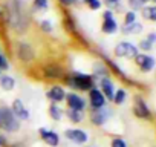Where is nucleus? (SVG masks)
Wrapping results in <instances>:
<instances>
[{"instance_id":"obj_1","label":"nucleus","mask_w":156,"mask_h":147,"mask_svg":"<svg viewBox=\"0 0 156 147\" xmlns=\"http://www.w3.org/2000/svg\"><path fill=\"white\" fill-rule=\"evenodd\" d=\"M9 8V31L17 37H23L31 28V16L22 0H8Z\"/></svg>"},{"instance_id":"obj_2","label":"nucleus","mask_w":156,"mask_h":147,"mask_svg":"<svg viewBox=\"0 0 156 147\" xmlns=\"http://www.w3.org/2000/svg\"><path fill=\"white\" fill-rule=\"evenodd\" d=\"M32 69H35V75L34 78L40 80V81H46V83H61L64 75H66V67L58 63V61H41L38 66L32 64Z\"/></svg>"},{"instance_id":"obj_3","label":"nucleus","mask_w":156,"mask_h":147,"mask_svg":"<svg viewBox=\"0 0 156 147\" xmlns=\"http://www.w3.org/2000/svg\"><path fill=\"white\" fill-rule=\"evenodd\" d=\"M64 88H69L73 92H89L92 88L97 86L95 78L90 72H81V70H67L61 81Z\"/></svg>"},{"instance_id":"obj_4","label":"nucleus","mask_w":156,"mask_h":147,"mask_svg":"<svg viewBox=\"0 0 156 147\" xmlns=\"http://www.w3.org/2000/svg\"><path fill=\"white\" fill-rule=\"evenodd\" d=\"M61 29L64 31V34L67 37H70L80 48H83L86 51L90 49V41L81 32L80 26H78L76 19L73 17V14L69 9H61Z\"/></svg>"},{"instance_id":"obj_5","label":"nucleus","mask_w":156,"mask_h":147,"mask_svg":"<svg viewBox=\"0 0 156 147\" xmlns=\"http://www.w3.org/2000/svg\"><path fill=\"white\" fill-rule=\"evenodd\" d=\"M14 55V58L23 64V66H32L35 64V60H37V51L34 48V45L28 40H23V38H19L16 40L12 45H11V49H9Z\"/></svg>"},{"instance_id":"obj_6","label":"nucleus","mask_w":156,"mask_h":147,"mask_svg":"<svg viewBox=\"0 0 156 147\" xmlns=\"http://www.w3.org/2000/svg\"><path fill=\"white\" fill-rule=\"evenodd\" d=\"M95 55L100 58V61H103V63L106 64V67H107V69H109V72H110V75L116 77L121 83H124L126 86H130V88H138V86H139V84L132 78V77H129V75H127L126 70L118 64V61H115V58L109 57L106 52H103V51H100V49H97V51H95Z\"/></svg>"},{"instance_id":"obj_7","label":"nucleus","mask_w":156,"mask_h":147,"mask_svg":"<svg viewBox=\"0 0 156 147\" xmlns=\"http://www.w3.org/2000/svg\"><path fill=\"white\" fill-rule=\"evenodd\" d=\"M22 123L16 118L9 106L0 104V130L6 133H17L20 130Z\"/></svg>"},{"instance_id":"obj_8","label":"nucleus","mask_w":156,"mask_h":147,"mask_svg":"<svg viewBox=\"0 0 156 147\" xmlns=\"http://www.w3.org/2000/svg\"><path fill=\"white\" fill-rule=\"evenodd\" d=\"M139 49L135 43L127 41V40H121L115 45L113 48V57L115 58H127V60H133L138 55Z\"/></svg>"},{"instance_id":"obj_9","label":"nucleus","mask_w":156,"mask_h":147,"mask_svg":"<svg viewBox=\"0 0 156 147\" xmlns=\"http://www.w3.org/2000/svg\"><path fill=\"white\" fill-rule=\"evenodd\" d=\"M101 32L106 35H113L119 31V23L115 17V13L112 9H104L101 14Z\"/></svg>"},{"instance_id":"obj_10","label":"nucleus","mask_w":156,"mask_h":147,"mask_svg":"<svg viewBox=\"0 0 156 147\" xmlns=\"http://www.w3.org/2000/svg\"><path fill=\"white\" fill-rule=\"evenodd\" d=\"M112 113H113L112 109L107 106H104L101 109H90L89 110V121L95 127H103V126H106V123L109 121Z\"/></svg>"},{"instance_id":"obj_11","label":"nucleus","mask_w":156,"mask_h":147,"mask_svg":"<svg viewBox=\"0 0 156 147\" xmlns=\"http://www.w3.org/2000/svg\"><path fill=\"white\" fill-rule=\"evenodd\" d=\"M132 112L136 118L139 120H151V110L147 106L144 97L141 94H136L133 97V106H132Z\"/></svg>"},{"instance_id":"obj_12","label":"nucleus","mask_w":156,"mask_h":147,"mask_svg":"<svg viewBox=\"0 0 156 147\" xmlns=\"http://www.w3.org/2000/svg\"><path fill=\"white\" fill-rule=\"evenodd\" d=\"M133 63L142 74H148L156 69V58L145 52H138V55L133 58Z\"/></svg>"},{"instance_id":"obj_13","label":"nucleus","mask_w":156,"mask_h":147,"mask_svg":"<svg viewBox=\"0 0 156 147\" xmlns=\"http://www.w3.org/2000/svg\"><path fill=\"white\" fill-rule=\"evenodd\" d=\"M67 109H72V110H78V112H84L87 109V100L78 92H73V91H69L66 94V100H64Z\"/></svg>"},{"instance_id":"obj_14","label":"nucleus","mask_w":156,"mask_h":147,"mask_svg":"<svg viewBox=\"0 0 156 147\" xmlns=\"http://www.w3.org/2000/svg\"><path fill=\"white\" fill-rule=\"evenodd\" d=\"M66 94H67V91H66V88H64L61 83H54V84H51V86L46 89L44 97H46L51 103L61 104V103H64V100H66Z\"/></svg>"},{"instance_id":"obj_15","label":"nucleus","mask_w":156,"mask_h":147,"mask_svg":"<svg viewBox=\"0 0 156 147\" xmlns=\"http://www.w3.org/2000/svg\"><path fill=\"white\" fill-rule=\"evenodd\" d=\"M64 136H66V139H69L70 142L78 144V145H84L89 141V133L86 130H83V129H78V127L66 129L64 130Z\"/></svg>"},{"instance_id":"obj_16","label":"nucleus","mask_w":156,"mask_h":147,"mask_svg":"<svg viewBox=\"0 0 156 147\" xmlns=\"http://www.w3.org/2000/svg\"><path fill=\"white\" fill-rule=\"evenodd\" d=\"M87 106L90 109H101L104 106H107V100L106 97L103 95V92L98 89V86L92 88L89 92H87Z\"/></svg>"},{"instance_id":"obj_17","label":"nucleus","mask_w":156,"mask_h":147,"mask_svg":"<svg viewBox=\"0 0 156 147\" xmlns=\"http://www.w3.org/2000/svg\"><path fill=\"white\" fill-rule=\"evenodd\" d=\"M97 86H98V89L103 92V95L106 97V100L112 103L113 95H115V91H116V84H115V81L112 80V77L109 75V77H104V78L98 80V81H97Z\"/></svg>"},{"instance_id":"obj_18","label":"nucleus","mask_w":156,"mask_h":147,"mask_svg":"<svg viewBox=\"0 0 156 147\" xmlns=\"http://www.w3.org/2000/svg\"><path fill=\"white\" fill-rule=\"evenodd\" d=\"M11 110L12 113L16 115V118L22 123V121H28L31 118V113H29V109L26 107V104L23 103L22 98H14L12 103H11Z\"/></svg>"},{"instance_id":"obj_19","label":"nucleus","mask_w":156,"mask_h":147,"mask_svg":"<svg viewBox=\"0 0 156 147\" xmlns=\"http://www.w3.org/2000/svg\"><path fill=\"white\" fill-rule=\"evenodd\" d=\"M38 136L40 139L48 144L49 147H58L60 145V135L52 130V129H48V127H40L38 129Z\"/></svg>"},{"instance_id":"obj_20","label":"nucleus","mask_w":156,"mask_h":147,"mask_svg":"<svg viewBox=\"0 0 156 147\" xmlns=\"http://www.w3.org/2000/svg\"><path fill=\"white\" fill-rule=\"evenodd\" d=\"M92 77L95 78V81H98V80H101V78H104V77H109L110 75V72H109V69L106 67V64L103 63V61H95L94 64H92Z\"/></svg>"},{"instance_id":"obj_21","label":"nucleus","mask_w":156,"mask_h":147,"mask_svg":"<svg viewBox=\"0 0 156 147\" xmlns=\"http://www.w3.org/2000/svg\"><path fill=\"white\" fill-rule=\"evenodd\" d=\"M119 31L122 35H139L144 31V25L136 20L135 23H130V25H121Z\"/></svg>"},{"instance_id":"obj_22","label":"nucleus","mask_w":156,"mask_h":147,"mask_svg":"<svg viewBox=\"0 0 156 147\" xmlns=\"http://www.w3.org/2000/svg\"><path fill=\"white\" fill-rule=\"evenodd\" d=\"M17 86V81L12 75L9 74H2V77H0V89L3 92H12Z\"/></svg>"},{"instance_id":"obj_23","label":"nucleus","mask_w":156,"mask_h":147,"mask_svg":"<svg viewBox=\"0 0 156 147\" xmlns=\"http://www.w3.org/2000/svg\"><path fill=\"white\" fill-rule=\"evenodd\" d=\"M48 115L52 121H61L63 117H64V109L61 107V104H57V103H51L48 106Z\"/></svg>"},{"instance_id":"obj_24","label":"nucleus","mask_w":156,"mask_h":147,"mask_svg":"<svg viewBox=\"0 0 156 147\" xmlns=\"http://www.w3.org/2000/svg\"><path fill=\"white\" fill-rule=\"evenodd\" d=\"M31 8L37 14H44L51 8V0H32V2H31Z\"/></svg>"},{"instance_id":"obj_25","label":"nucleus","mask_w":156,"mask_h":147,"mask_svg":"<svg viewBox=\"0 0 156 147\" xmlns=\"http://www.w3.org/2000/svg\"><path fill=\"white\" fill-rule=\"evenodd\" d=\"M37 26H38V29H40L44 35H51V34H54V31H55V25H54V22H52L51 19H41V20H38Z\"/></svg>"},{"instance_id":"obj_26","label":"nucleus","mask_w":156,"mask_h":147,"mask_svg":"<svg viewBox=\"0 0 156 147\" xmlns=\"http://www.w3.org/2000/svg\"><path fill=\"white\" fill-rule=\"evenodd\" d=\"M141 17L148 22H156V5H144V8L139 11Z\"/></svg>"},{"instance_id":"obj_27","label":"nucleus","mask_w":156,"mask_h":147,"mask_svg":"<svg viewBox=\"0 0 156 147\" xmlns=\"http://www.w3.org/2000/svg\"><path fill=\"white\" fill-rule=\"evenodd\" d=\"M64 117H66L72 124H80V123L84 120V112H78V110L66 109V110H64Z\"/></svg>"},{"instance_id":"obj_28","label":"nucleus","mask_w":156,"mask_h":147,"mask_svg":"<svg viewBox=\"0 0 156 147\" xmlns=\"http://www.w3.org/2000/svg\"><path fill=\"white\" fill-rule=\"evenodd\" d=\"M127 97H129V94H127V91H126L124 88H116L112 103H113L115 106H122V104L127 101Z\"/></svg>"},{"instance_id":"obj_29","label":"nucleus","mask_w":156,"mask_h":147,"mask_svg":"<svg viewBox=\"0 0 156 147\" xmlns=\"http://www.w3.org/2000/svg\"><path fill=\"white\" fill-rule=\"evenodd\" d=\"M89 11H100L103 8V0H80Z\"/></svg>"},{"instance_id":"obj_30","label":"nucleus","mask_w":156,"mask_h":147,"mask_svg":"<svg viewBox=\"0 0 156 147\" xmlns=\"http://www.w3.org/2000/svg\"><path fill=\"white\" fill-rule=\"evenodd\" d=\"M9 67H11V61H9L8 55L5 54V51L0 48V70L6 72V70H9Z\"/></svg>"},{"instance_id":"obj_31","label":"nucleus","mask_w":156,"mask_h":147,"mask_svg":"<svg viewBox=\"0 0 156 147\" xmlns=\"http://www.w3.org/2000/svg\"><path fill=\"white\" fill-rule=\"evenodd\" d=\"M136 20H138V13H135L132 9L126 11L122 16V25H130V23H135Z\"/></svg>"},{"instance_id":"obj_32","label":"nucleus","mask_w":156,"mask_h":147,"mask_svg":"<svg viewBox=\"0 0 156 147\" xmlns=\"http://www.w3.org/2000/svg\"><path fill=\"white\" fill-rule=\"evenodd\" d=\"M136 46H138L139 52H145V54L151 52V51H153V48H154V45H151L147 38H141V40H139V43H138Z\"/></svg>"},{"instance_id":"obj_33","label":"nucleus","mask_w":156,"mask_h":147,"mask_svg":"<svg viewBox=\"0 0 156 147\" xmlns=\"http://www.w3.org/2000/svg\"><path fill=\"white\" fill-rule=\"evenodd\" d=\"M55 2L61 9H70L80 3V0H55Z\"/></svg>"},{"instance_id":"obj_34","label":"nucleus","mask_w":156,"mask_h":147,"mask_svg":"<svg viewBox=\"0 0 156 147\" xmlns=\"http://www.w3.org/2000/svg\"><path fill=\"white\" fill-rule=\"evenodd\" d=\"M103 6H106V9H112L115 13L121 6V0H103Z\"/></svg>"},{"instance_id":"obj_35","label":"nucleus","mask_w":156,"mask_h":147,"mask_svg":"<svg viewBox=\"0 0 156 147\" xmlns=\"http://www.w3.org/2000/svg\"><path fill=\"white\" fill-rule=\"evenodd\" d=\"M127 6H129V9L138 13L144 8V3H142V0H127Z\"/></svg>"},{"instance_id":"obj_36","label":"nucleus","mask_w":156,"mask_h":147,"mask_svg":"<svg viewBox=\"0 0 156 147\" xmlns=\"http://www.w3.org/2000/svg\"><path fill=\"white\" fill-rule=\"evenodd\" d=\"M110 147H129V145H127V142H126L122 138L115 136V138H112V141H110Z\"/></svg>"},{"instance_id":"obj_37","label":"nucleus","mask_w":156,"mask_h":147,"mask_svg":"<svg viewBox=\"0 0 156 147\" xmlns=\"http://www.w3.org/2000/svg\"><path fill=\"white\" fill-rule=\"evenodd\" d=\"M144 38H147L151 45H156V32H148Z\"/></svg>"},{"instance_id":"obj_38","label":"nucleus","mask_w":156,"mask_h":147,"mask_svg":"<svg viewBox=\"0 0 156 147\" xmlns=\"http://www.w3.org/2000/svg\"><path fill=\"white\" fill-rule=\"evenodd\" d=\"M5 145H8V144H6V139L3 138L2 133H0V147H5Z\"/></svg>"},{"instance_id":"obj_39","label":"nucleus","mask_w":156,"mask_h":147,"mask_svg":"<svg viewBox=\"0 0 156 147\" xmlns=\"http://www.w3.org/2000/svg\"><path fill=\"white\" fill-rule=\"evenodd\" d=\"M144 5H156V0H142Z\"/></svg>"},{"instance_id":"obj_40","label":"nucleus","mask_w":156,"mask_h":147,"mask_svg":"<svg viewBox=\"0 0 156 147\" xmlns=\"http://www.w3.org/2000/svg\"><path fill=\"white\" fill-rule=\"evenodd\" d=\"M6 147H19V145H16V144H11V145H6Z\"/></svg>"},{"instance_id":"obj_41","label":"nucleus","mask_w":156,"mask_h":147,"mask_svg":"<svg viewBox=\"0 0 156 147\" xmlns=\"http://www.w3.org/2000/svg\"><path fill=\"white\" fill-rule=\"evenodd\" d=\"M2 74H3V72H2V70H0V77H2Z\"/></svg>"}]
</instances>
